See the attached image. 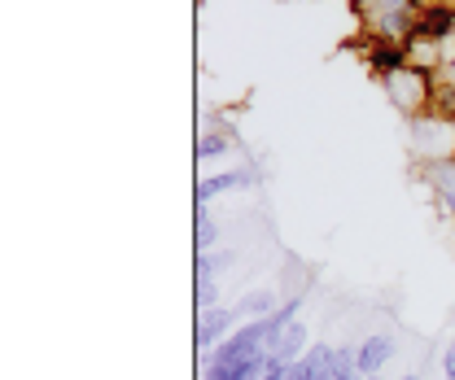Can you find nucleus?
<instances>
[{"instance_id": "nucleus-16", "label": "nucleus", "mask_w": 455, "mask_h": 380, "mask_svg": "<svg viewBox=\"0 0 455 380\" xmlns=\"http://www.w3.org/2000/svg\"><path fill=\"white\" fill-rule=\"evenodd\" d=\"M443 376L455 380V341L447 345V354H443Z\"/></svg>"}, {"instance_id": "nucleus-11", "label": "nucleus", "mask_w": 455, "mask_h": 380, "mask_svg": "<svg viewBox=\"0 0 455 380\" xmlns=\"http://www.w3.org/2000/svg\"><path fill=\"white\" fill-rule=\"evenodd\" d=\"M236 311H241V320H245V324L267 320V315L276 311V293H272V289H250V293L236 302Z\"/></svg>"}, {"instance_id": "nucleus-8", "label": "nucleus", "mask_w": 455, "mask_h": 380, "mask_svg": "<svg viewBox=\"0 0 455 380\" xmlns=\"http://www.w3.org/2000/svg\"><path fill=\"white\" fill-rule=\"evenodd\" d=\"M368 66H372L381 79H390L395 70L407 66V49H403V44H381V40H372V44H368Z\"/></svg>"}, {"instance_id": "nucleus-7", "label": "nucleus", "mask_w": 455, "mask_h": 380, "mask_svg": "<svg viewBox=\"0 0 455 380\" xmlns=\"http://www.w3.org/2000/svg\"><path fill=\"white\" fill-rule=\"evenodd\" d=\"M259 175L245 166V170H224V175H202L197 179V206H211L220 193H232V188H250Z\"/></svg>"}, {"instance_id": "nucleus-5", "label": "nucleus", "mask_w": 455, "mask_h": 380, "mask_svg": "<svg viewBox=\"0 0 455 380\" xmlns=\"http://www.w3.org/2000/svg\"><path fill=\"white\" fill-rule=\"evenodd\" d=\"M455 27V4H425L420 9V18H416V31H411V40H407V49L416 44V40H447Z\"/></svg>"}, {"instance_id": "nucleus-9", "label": "nucleus", "mask_w": 455, "mask_h": 380, "mask_svg": "<svg viewBox=\"0 0 455 380\" xmlns=\"http://www.w3.org/2000/svg\"><path fill=\"white\" fill-rule=\"evenodd\" d=\"M429 184H434V193H438V202L447 206V215L455 218V158H443V162H429Z\"/></svg>"}, {"instance_id": "nucleus-18", "label": "nucleus", "mask_w": 455, "mask_h": 380, "mask_svg": "<svg viewBox=\"0 0 455 380\" xmlns=\"http://www.w3.org/2000/svg\"><path fill=\"white\" fill-rule=\"evenodd\" d=\"M403 380H420V376H403Z\"/></svg>"}, {"instance_id": "nucleus-17", "label": "nucleus", "mask_w": 455, "mask_h": 380, "mask_svg": "<svg viewBox=\"0 0 455 380\" xmlns=\"http://www.w3.org/2000/svg\"><path fill=\"white\" fill-rule=\"evenodd\" d=\"M359 380H381V376H359Z\"/></svg>"}, {"instance_id": "nucleus-4", "label": "nucleus", "mask_w": 455, "mask_h": 380, "mask_svg": "<svg viewBox=\"0 0 455 380\" xmlns=\"http://www.w3.org/2000/svg\"><path fill=\"white\" fill-rule=\"evenodd\" d=\"M395 359V341L386 336V332H377V336H363L359 345H355V372L359 376H381V368Z\"/></svg>"}, {"instance_id": "nucleus-15", "label": "nucleus", "mask_w": 455, "mask_h": 380, "mask_svg": "<svg viewBox=\"0 0 455 380\" xmlns=\"http://www.w3.org/2000/svg\"><path fill=\"white\" fill-rule=\"evenodd\" d=\"M215 302H220V280L197 275V311H215Z\"/></svg>"}, {"instance_id": "nucleus-6", "label": "nucleus", "mask_w": 455, "mask_h": 380, "mask_svg": "<svg viewBox=\"0 0 455 380\" xmlns=\"http://www.w3.org/2000/svg\"><path fill=\"white\" fill-rule=\"evenodd\" d=\"M307 350H311V341H307V328H302V320H298V324H289L281 336H272V341H267V359H272V363H281V368L298 363Z\"/></svg>"}, {"instance_id": "nucleus-13", "label": "nucleus", "mask_w": 455, "mask_h": 380, "mask_svg": "<svg viewBox=\"0 0 455 380\" xmlns=\"http://www.w3.org/2000/svg\"><path fill=\"white\" fill-rule=\"evenodd\" d=\"M232 149V136H220V131H206L202 140H197V162H211V158H220Z\"/></svg>"}, {"instance_id": "nucleus-12", "label": "nucleus", "mask_w": 455, "mask_h": 380, "mask_svg": "<svg viewBox=\"0 0 455 380\" xmlns=\"http://www.w3.org/2000/svg\"><path fill=\"white\" fill-rule=\"evenodd\" d=\"M193 218H197V254H211L220 245V227L211 218V206H193Z\"/></svg>"}, {"instance_id": "nucleus-10", "label": "nucleus", "mask_w": 455, "mask_h": 380, "mask_svg": "<svg viewBox=\"0 0 455 380\" xmlns=\"http://www.w3.org/2000/svg\"><path fill=\"white\" fill-rule=\"evenodd\" d=\"M329 359H333V345H311L298 363H289V368H284V376L289 380H315L320 376V368H324Z\"/></svg>"}, {"instance_id": "nucleus-1", "label": "nucleus", "mask_w": 455, "mask_h": 380, "mask_svg": "<svg viewBox=\"0 0 455 380\" xmlns=\"http://www.w3.org/2000/svg\"><path fill=\"white\" fill-rule=\"evenodd\" d=\"M259 354H267V332L254 320V324H241L232 336H224L211 354H202V368H241Z\"/></svg>"}, {"instance_id": "nucleus-2", "label": "nucleus", "mask_w": 455, "mask_h": 380, "mask_svg": "<svg viewBox=\"0 0 455 380\" xmlns=\"http://www.w3.org/2000/svg\"><path fill=\"white\" fill-rule=\"evenodd\" d=\"M386 88H390V97H395L398 109L425 106V101H434V92H438V83H434V70H429V66H411V61L386 79Z\"/></svg>"}, {"instance_id": "nucleus-14", "label": "nucleus", "mask_w": 455, "mask_h": 380, "mask_svg": "<svg viewBox=\"0 0 455 380\" xmlns=\"http://www.w3.org/2000/svg\"><path fill=\"white\" fill-rule=\"evenodd\" d=\"M232 267V249L224 254H197V275H211V280H220V272Z\"/></svg>"}, {"instance_id": "nucleus-3", "label": "nucleus", "mask_w": 455, "mask_h": 380, "mask_svg": "<svg viewBox=\"0 0 455 380\" xmlns=\"http://www.w3.org/2000/svg\"><path fill=\"white\" fill-rule=\"evenodd\" d=\"M241 324V311L236 306H215V311H202V320H197V350L202 354H211L224 336H232Z\"/></svg>"}]
</instances>
